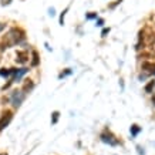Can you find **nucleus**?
Listing matches in <instances>:
<instances>
[{
	"label": "nucleus",
	"mask_w": 155,
	"mask_h": 155,
	"mask_svg": "<svg viewBox=\"0 0 155 155\" xmlns=\"http://www.w3.org/2000/svg\"><path fill=\"white\" fill-rule=\"evenodd\" d=\"M57 120H58V113H54L53 114V124H56Z\"/></svg>",
	"instance_id": "obj_9"
},
{
	"label": "nucleus",
	"mask_w": 155,
	"mask_h": 155,
	"mask_svg": "<svg viewBox=\"0 0 155 155\" xmlns=\"http://www.w3.org/2000/svg\"><path fill=\"white\" fill-rule=\"evenodd\" d=\"M152 87H154V81H151L150 84L147 85V87H145V91H147V93H150L151 90H152Z\"/></svg>",
	"instance_id": "obj_8"
},
{
	"label": "nucleus",
	"mask_w": 155,
	"mask_h": 155,
	"mask_svg": "<svg viewBox=\"0 0 155 155\" xmlns=\"http://www.w3.org/2000/svg\"><path fill=\"white\" fill-rule=\"evenodd\" d=\"M94 17H97L95 14H88V16H87V19H94Z\"/></svg>",
	"instance_id": "obj_10"
},
{
	"label": "nucleus",
	"mask_w": 155,
	"mask_h": 155,
	"mask_svg": "<svg viewBox=\"0 0 155 155\" xmlns=\"http://www.w3.org/2000/svg\"><path fill=\"white\" fill-rule=\"evenodd\" d=\"M16 60L19 61V63H26V61H27L26 53H17V58H16Z\"/></svg>",
	"instance_id": "obj_5"
},
{
	"label": "nucleus",
	"mask_w": 155,
	"mask_h": 155,
	"mask_svg": "<svg viewBox=\"0 0 155 155\" xmlns=\"http://www.w3.org/2000/svg\"><path fill=\"white\" fill-rule=\"evenodd\" d=\"M12 118H13L12 111H6V113L2 115V118H0V131H2V130H5V128L9 125V122L12 121Z\"/></svg>",
	"instance_id": "obj_1"
},
{
	"label": "nucleus",
	"mask_w": 155,
	"mask_h": 155,
	"mask_svg": "<svg viewBox=\"0 0 155 155\" xmlns=\"http://www.w3.org/2000/svg\"><path fill=\"white\" fill-rule=\"evenodd\" d=\"M33 58H34V60H33V63H31V64H33V66H37L38 60H37V53H36V51L33 53Z\"/></svg>",
	"instance_id": "obj_7"
},
{
	"label": "nucleus",
	"mask_w": 155,
	"mask_h": 155,
	"mask_svg": "<svg viewBox=\"0 0 155 155\" xmlns=\"http://www.w3.org/2000/svg\"><path fill=\"white\" fill-rule=\"evenodd\" d=\"M140 131H141V128L138 127V125H132V127H131V134H132V135H137Z\"/></svg>",
	"instance_id": "obj_6"
},
{
	"label": "nucleus",
	"mask_w": 155,
	"mask_h": 155,
	"mask_svg": "<svg viewBox=\"0 0 155 155\" xmlns=\"http://www.w3.org/2000/svg\"><path fill=\"white\" fill-rule=\"evenodd\" d=\"M101 140H103L104 142L111 144V145H117V144H118V141L114 138V135L111 134V132H104L103 135H101Z\"/></svg>",
	"instance_id": "obj_3"
},
{
	"label": "nucleus",
	"mask_w": 155,
	"mask_h": 155,
	"mask_svg": "<svg viewBox=\"0 0 155 155\" xmlns=\"http://www.w3.org/2000/svg\"><path fill=\"white\" fill-rule=\"evenodd\" d=\"M107 33H108V28H104V30H103V36H105Z\"/></svg>",
	"instance_id": "obj_11"
},
{
	"label": "nucleus",
	"mask_w": 155,
	"mask_h": 155,
	"mask_svg": "<svg viewBox=\"0 0 155 155\" xmlns=\"http://www.w3.org/2000/svg\"><path fill=\"white\" fill-rule=\"evenodd\" d=\"M142 70L148 71L150 74H155V64H152V63H142Z\"/></svg>",
	"instance_id": "obj_4"
},
{
	"label": "nucleus",
	"mask_w": 155,
	"mask_h": 155,
	"mask_svg": "<svg viewBox=\"0 0 155 155\" xmlns=\"http://www.w3.org/2000/svg\"><path fill=\"white\" fill-rule=\"evenodd\" d=\"M23 100H24V94L21 93V91H14L13 95H12V101H13V105H16V107H19Z\"/></svg>",
	"instance_id": "obj_2"
},
{
	"label": "nucleus",
	"mask_w": 155,
	"mask_h": 155,
	"mask_svg": "<svg viewBox=\"0 0 155 155\" xmlns=\"http://www.w3.org/2000/svg\"><path fill=\"white\" fill-rule=\"evenodd\" d=\"M3 28H5V24H2V23H0V31H2Z\"/></svg>",
	"instance_id": "obj_12"
}]
</instances>
